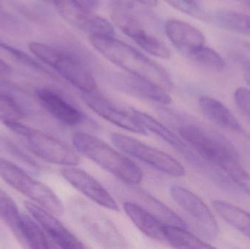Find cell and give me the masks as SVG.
<instances>
[{"mask_svg": "<svg viewBox=\"0 0 250 249\" xmlns=\"http://www.w3.org/2000/svg\"><path fill=\"white\" fill-rule=\"evenodd\" d=\"M70 209L78 223L98 244L108 248L125 247L124 238L118 230L98 209L78 199L70 203Z\"/></svg>", "mask_w": 250, "mask_h": 249, "instance_id": "7", "label": "cell"}, {"mask_svg": "<svg viewBox=\"0 0 250 249\" xmlns=\"http://www.w3.org/2000/svg\"><path fill=\"white\" fill-rule=\"evenodd\" d=\"M92 46L126 73L144 77L163 87L170 86V76L158 63L114 36H91Z\"/></svg>", "mask_w": 250, "mask_h": 249, "instance_id": "1", "label": "cell"}, {"mask_svg": "<svg viewBox=\"0 0 250 249\" xmlns=\"http://www.w3.org/2000/svg\"><path fill=\"white\" fill-rule=\"evenodd\" d=\"M245 80H246L247 83L250 86V71L249 70H245Z\"/></svg>", "mask_w": 250, "mask_h": 249, "instance_id": "37", "label": "cell"}, {"mask_svg": "<svg viewBox=\"0 0 250 249\" xmlns=\"http://www.w3.org/2000/svg\"><path fill=\"white\" fill-rule=\"evenodd\" d=\"M60 172L69 184L97 204L114 211H120L118 204L106 189L83 170L76 166H65Z\"/></svg>", "mask_w": 250, "mask_h": 249, "instance_id": "12", "label": "cell"}, {"mask_svg": "<svg viewBox=\"0 0 250 249\" xmlns=\"http://www.w3.org/2000/svg\"><path fill=\"white\" fill-rule=\"evenodd\" d=\"M4 144L7 146V149L8 151H10V153H13L15 156H19L21 159L23 161V162H26L29 165H32V166L35 167V168H38V165L36 162H34L30 157L25 154L21 149H19L17 146H15L13 143H10V142H4Z\"/></svg>", "mask_w": 250, "mask_h": 249, "instance_id": "34", "label": "cell"}, {"mask_svg": "<svg viewBox=\"0 0 250 249\" xmlns=\"http://www.w3.org/2000/svg\"><path fill=\"white\" fill-rule=\"evenodd\" d=\"M11 131L25 137L34 154L49 163L63 166H77L80 158L77 153L58 139L19 122L6 124Z\"/></svg>", "mask_w": 250, "mask_h": 249, "instance_id": "6", "label": "cell"}, {"mask_svg": "<svg viewBox=\"0 0 250 249\" xmlns=\"http://www.w3.org/2000/svg\"><path fill=\"white\" fill-rule=\"evenodd\" d=\"M0 177L4 182L55 216H62L64 206L48 186L34 179L24 170L0 157Z\"/></svg>", "mask_w": 250, "mask_h": 249, "instance_id": "4", "label": "cell"}, {"mask_svg": "<svg viewBox=\"0 0 250 249\" xmlns=\"http://www.w3.org/2000/svg\"><path fill=\"white\" fill-rule=\"evenodd\" d=\"M234 99L238 108L250 119V89L241 86L234 93Z\"/></svg>", "mask_w": 250, "mask_h": 249, "instance_id": "33", "label": "cell"}, {"mask_svg": "<svg viewBox=\"0 0 250 249\" xmlns=\"http://www.w3.org/2000/svg\"><path fill=\"white\" fill-rule=\"evenodd\" d=\"M179 133L184 141L205 162L219 167L226 158L239 159V153L234 146L217 132L198 124H188L182 126Z\"/></svg>", "mask_w": 250, "mask_h": 249, "instance_id": "5", "label": "cell"}, {"mask_svg": "<svg viewBox=\"0 0 250 249\" xmlns=\"http://www.w3.org/2000/svg\"><path fill=\"white\" fill-rule=\"evenodd\" d=\"M165 241L173 248L207 249L214 248L186 230V228L165 225Z\"/></svg>", "mask_w": 250, "mask_h": 249, "instance_id": "24", "label": "cell"}, {"mask_svg": "<svg viewBox=\"0 0 250 249\" xmlns=\"http://www.w3.org/2000/svg\"><path fill=\"white\" fill-rule=\"evenodd\" d=\"M170 194L173 201L185 211L198 225L203 233L210 239H215L219 227L214 215L199 197L180 186H171Z\"/></svg>", "mask_w": 250, "mask_h": 249, "instance_id": "11", "label": "cell"}, {"mask_svg": "<svg viewBox=\"0 0 250 249\" xmlns=\"http://www.w3.org/2000/svg\"><path fill=\"white\" fill-rule=\"evenodd\" d=\"M197 64L211 70L222 71L226 67L223 57L212 48L203 45L188 56Z\"/></svg>", "mask_w": 250, "mask_h": 249, "instance_id": "28", "label": "cell"}, {"mask_svg": "<svg viewBox=\"0 0 250 249\" xmlns=\"http://www.w3.org/2000/svg\"><path fill=\"white\" fill-rule=\"evenodd\" d=\"M111 140L113 144L122 152L159 171L173 177L185 175L183 165L167 153L120 133L111 134Z\"/></svg>", "mask_w": 250, "mask_h": 249, "instance_id": "8", "label": "cell"}, {"mask_svg": "<svg viewBox=\"0 0 250 249\" xmlns=\"http://www.w3.org/2000/svg\"><path fill=\"white\" fill-rule=\"evenodd\" d=\"M219 167L234 184L250 197V175L241 165L239 159L226 158L220 162Z\"/></svg>", "mask_w": 250, "mask_h": 249, "instance_id": "27", "label": "cell"}, {"mask_svg": "<svg viewBox=\"0 0 250 249\" xmlns=\"http://www.w3.org/2000/svg\"><path fill=\"white\" fill-rule=\"evenodd\" d=\"M60 16L69 24L91 36H114L111 23L92 13L79 0H52Z\"/></svg>", "mask_w": 250, "mask_h": 249, "instance_id": "10", "label": "cell"}, {"mask_svg": "<svg viewBox=\"0 0 250 249\" xmlns=\"http://www.w3.org/2000/svg\"><path fill=\"white\" fill-rule=\"evenodd\" d=\"M24 117V111L20 105L9 95H0V121L4 125L19 122Z\"/></svg>", "mask_w": 250, "mask_h": 249, "instance_id": "29", "label": "cell"}, {"mask_svg": "<svg viewBox=\"0 0 250 249\" xmlns=\"http://www.w3.org/2000/svg\"><path fill=\"white\" fill-rule=\"evenodd\" d=\"M112 81L116 87L129 95L163 105L171 102L170 95L162 86L144 77L128 73H120L113 77Z\"/></svg>", "mask_w": 250, "mask_h": 249, "instance_id": "15", "label": "cell"}, {"mask_svg": "<svg viewBox=\"0 0 250 249\" xmlns=\"http://www.w3.org/2000/svg\"><path fill=\"white\" fill-rule=\"evenodd\" d=\"M0 50L7 53V55L10 56L12 58L16 60L18 62L23 65L26 66L29 68L34 69L35 70L44 72V73H48L47 70H45V67H42L40 63H38L35 58H32L30 56L22 52L18 48H14L5 42L0 41Z\"/></svg>", "mask_w": 250, "mask_h": 249, "instance_id": "31", "label": "cell"}, {"mask_svg": "<svg viewBox=\"0 0 250 249\" xmlns=\"http://www.w3.org/2000/svg\"><path fill=\"white\" fill-rule=\"evenodd\" d=\"M231 55L245 70L250 71V43L249 42H239L235 44L232 48Z\"/></svg>", "mask_w": 250, "mask_h": 249, "instance_id": "32", "label": "cell"}, {"mask_svg": "<svg viewBox=\"0 0 250 249\" xmlns=\"http://www.w3.org/2000/svg\"><path fill=\"white\" fill-rule=\"evenodd\" d=\"M132 115L142 124L146 131L148 130L154 133L190 160L197 161L198 158L191 152L187 143H185L184 140H181L176 134L170 131L164 124L157 121L149 114H146L138 110H132Z\"/></svg>", "mask_w": 250, "mask_h": 249, "instance_id": "20", "label": "cell"}, {"mask_svg": "<svg viewBox=\"0 0 250 249\" xmlns=\"http://www.w3.org/2000/svg\"><path fill=\"white\" fill-rule=\"evenodd\" d=\"M83 100L95 114L111 124L136 134H146V130L133 115H128L107 99L90 93L85 94Z\"/></svg>", "mask_w": 250, "mask_h": 249, "instance_id": "14", "label": "cell"}, {"mask_svg": "<svg viewBox=\"0 0 250 249\" xmlns=\"http://www.w3.org/2000/svg\"><path fill=\"white\" fill-rule=\"evenodd\" d=\"M111 16L117 27L135 41L144 51L158 58H170V53L168 48L158 38L146 31L129 6L122 1H113Z\"/></svg>", "mask_w": 250, "mask_h": 249, "instance_id": "9", "label": "cell"}, {"mask_svg": "<svg viewBox=\"0 0 250 249\" xmlns=\"http://www.w3.org/2000/svg\"><path fill=\"white\" fill-rule=\"evenodd\" d=\"M123 209L132 223L142 233L152 239L165 241L166 224L134 202H125Z\"/></svg>", "mask_w": 250, "mask_h": 249, "instance_id": "19", "label": "cell"}, {"mask_svg": "<svg viewBox=\"0 0 250 249\" xmlns=\"http://www.w3.org/2000/svg\"><path fill=\"white\" fill-rule=\"evenodd\" d=\"M73 143L78 152L123 182L137 185L142 181L144 172L141 168L101 139L87 133H78L73 135Z\"/></svg>", "mask_w": 250, "mask_h": 249, "instance_id": "2", "label": "cell"}, {"mask_svg": "<svg viewBox=\"0 0 250 249\" xmlns=\"http://www.w3.org/2000/svg\"><path fill=\"white\" fill-rule=\"evenodd\" d=\"M217 24L227 30L250 36V16L230 10H220L215 16Z\"/></svg>", "mask_w": 250, "mask_h": 249, "instance_id": "25", "label": "cell"}, {"mask_svg": "<svg viewBox=\"0 0 250 249\" xmlns=\"http://www.w3.org/2000/svg\"><path fill=\"white\" fill-rule=\"evenodd\" d=\"M19 242L31 249L54 248L38 222L26 213H21Z\"/></svg>", "mask_w": 250, "mask_h": 249, "instance_id": "22", "label": "cell"}, {"mask_svg": "<svg viewBox=\"0 0 250 249\" xmlns=\"http://www.w3.org/2000/svg\"><path fill=\"white\" fill-rule=\"evenodd\" d=\"M165 32L172 44L186 56L205 45L204 34L195 26L183 20L169 19L165 24Z\"/></svg>", "mask_w": 250, "mask_h": 249, "instance_id": "16", "label": "cell"}, {"mask_svg": "<svg viewBox=\"0 0 250 249\" xmlns=\"http://www.w3.org/2000/svg\"><path fill=\"white\" fill-rule=\"evenodd\" d=\"M198 105L203 114L214 124L231 131L237 133L243 131L240 123L230 110L217 99L210 96H201L198 100Z\"/></svg>", "mask_w": 250, "mask_h": 249, "instance_id": "21", "label": "cell"}, {"mask_svg": "<svg viewBox=\"0 0 250 249\" xmlns=\"http://www.w3.org/2000/svg\"><path fill=\"white\" fill-rule=\"evenodd\" d=\"M176 10L197 19L207 20L208 16L198 0H165Z\"/></svg>", "mask_w": 250, "mask_h": 249, "instance_id": "30", "label": "cell"}, {"mask_svg": "<svg viewBox=\"0 0 250 249\" xmlns=\"http://www.w3.org/2000/svg\"><path fill=\"white\" fill-rule=\"evenodd\" d=\"M244 1L250 7V0H244Z\"/></svg>", "mask_w": 250, "mask_h": 249, "instance_id": "38", "label": "cell"}, {"mask_svg": "<svg viewBox=\"0 0 250 249\" xmlns=\"http://www.w3.org/2000/svg\"><path fill=\"white\" fill-rule=\"evenodd\" d=\"M124 183V182H123ZM125 192L131 194V197L134 198V203L139 205L141 207L152 213L157 219L166 225H173L179 228H187V225L182 218L179 217L173 211L170 210L166 205L160 200L156 199L149 193L144 190L132 187V184L124 183Z\"/></svg>", "mask_w": 250, "mask_h": 249, "instance_id": "18", "label": "cell"}, {"mask_svg": "<svg viewBox=\"0 0 250 249\" xmlns=\"http://www.w3.org/2000/svg\"><path fill=\"white\" fill-rule=\"evenodd\" d=\"M37 95L41 105L58 121L69 126L83 122V114L56 92L43 89L38 91Z\"/></svg>", "mask_w": 250, "mask_h": 249, "instance_id": "17", "label": "cell"}, {"mask_svg": "<svg viewBox=\"0 0 250 249\" xmlns=\"http://www.w3.org/2000/svg\"><path fill=\"white\" fill-rule=\"evenodd\" d=\"M47 1H48V0H47ZM51 1H52V0H51Z\"/></svg>", "mask_w": 250, "mask_h": 249, "instance_id": "40", "label": "cell"}, {"mask_svg": "<svg viewBox=\"0 0 250 249\" xmlns=\"http://www.w3.org/2000/svg\"><path fill=\"white\" fill-rule=\"evenodd\" d=\"M10 66L0 58V75H6L10 73Z\"/></svg>", "mask_w": 250, "mask_h": 249, "instance_id": "35", "label": "cell"}, {"mask_svg": "<svg viewBox=\"0 0 250 249\" xmlns=\"http://www.w3.org/2000/svg\"><path fill=\"white\" fill-rule=\"evenodd\" d=\"M212 206L229 225L250 238V213L223 200H214Z\"/></svg>", "mask_w": 250, "mask_h": 249, "instance_id": "23", "label": "cell"}, {"mask_svg": "<svg viewBox=\"0 0 250 249\" xmlns=\"http://www.w3.org/2000/svg\"><path fill=\"white\" fill-rule=\"evenodd\" d=\"M135 1L148 7H156L157 5V0H135Z\"/></svg>", "mask_w": 250, "mask_h": 249, "instance_id": "36", "label": "cell"}, {"mask_svg": "<svg viewBox=\"0 0 250 249\" xmlns=\"http://www.w3.org/2000/svg\"><path fill=\"white\" fill-rule=\"evenodd\" d=\"M2 6V0H0V7H1Z\"/></svg>", "mask_w": 250, "mask_h": 249, "instance_id": "39", "label": "cell"}, {"mask_svg": "<svg viewBox=\"0 0 250 249\" xmlns=\"http://www.w3.org/2000/svg\"><path fill=\"white\" fill-rule=\"evenodd\" d=\"M29 48L37 58L83 93H94L96 90L95 77L77 56L42 42H30Z\"/></svg>", "mask_w": 250, "mask_h": 249, "instance_id": "3", "label": "cell"}, {"mask_svg": "<svg viewBox=\"0 0 250 249\" xmlns=\"http://www.w3.org/2000/svg\"><path fill=\"white\" fill-rule=\"evenodd\" d=\"M21 213L16 202L0 189V218L7 224L19 241L20 239Z\"/></svg>", "mask_w": 250, "mask_h": 249, "instance_id": "26", "label": "cell"}, {"mask_svg": "<svg viewBox=\"0 0 250 249\" xmlns=\"http://www.w3.org/2000/svg\"><path fill=\"white\" fill-rule=\"evenodd\" d=\"M24 206L31 216L41 225L46 235L59 247L64 249L86 248L83 243L56 218L55 215L32 202L26 201Z\"/></svg>", "mask_w": 250, "mask_h": 249, "instance_id": "13", "label": "cell"}]
</instances>
